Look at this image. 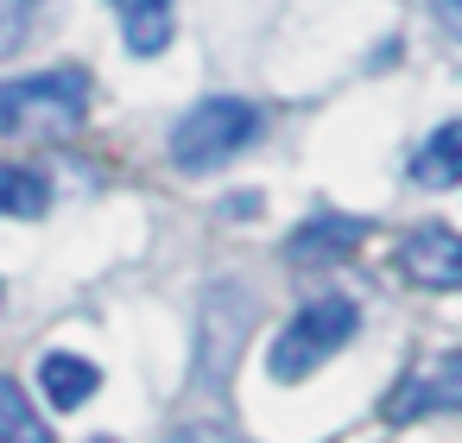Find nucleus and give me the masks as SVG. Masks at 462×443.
<instances>
[{"instance_id": "obj_14", "label": "nucleus", "mask_w": 462, "mask_h": 443, "mask_svg": "<svg viewBox=\"0 0 462 443\" xmlns=\"http://www.w3.org/2000/svg\"><path fill=\"white\" fill-rule=\"evenodd\" d=\"M171 443H241V437L222 424H184V430H171Z\"/></svg>"}, {"instance_id": "obj_13", "label": "nucleus", "mask_w": 462, "mask_h": 443, "mask_svg": "<svg viewBox=\"0 0 462 443\" xmlns=\"http://www.w3.org/2000/svg\"><path fill=\"white\" fill-rule=\"evenodd\" d=\"M26 26H32V0H0V64L26 45Z\"/></svg>"}, {"instance_id": "obj_4", "label": "nucleus", "mask_w": 462, "mask_h": 443, "mask_svg": "<svg viewBox=\"0 0 462 443\" xmlns=\"http://www.w3.org/2000/svg\"><path fill=\"white\" fill-rule=\"evenodd\" d=\"M437 411H462V348L430 355L386 399V424H411V418H437Z\"/></svg>"}, {"instance_id": "obj_1", "label": "nucleus", "mask_w": 462, "mask_h": 443, "mask_svg": "<svg viewBox=\"0 0 462 443\" xmlns=\"http://www.w3.org/2000/svg\"><path fill=\"white\" fill-rule=\"evenodd\" d=\"M355 336H361V304L342 298V291H323V298H310V304L273 336L266 374H273L279 386H298V380H310L323 361H336Z\"/></svg>"}, {"instance_id": "obj_9", "label": "nucleus", "mask_w": 462, "mask_h": 443, "mask_svg": "<svg viewBox=\"0 0 462 443\" xmlns=\"http://www.w3.org/2000/svg\"><path fill=\"white\" fill-rule=\"evenodd\" d=\"M121 14V32H127V51L134 58H159L178 32V7L171 0H115Z\"/></svg>"}, {"instance_id": "obj_7", "label": "nucleus", "mask_w": 462, "mask_h": 443, "mask_svg": "<svg viewBox=\"0 0 462 443\" xmlns=\"http://www.w3.org/2000/svg\"><path fill=\"white\" fill-rule=\"evenodd\" d=\"M254 323V298L247 291H235L228 285V317H222V298L209 291V304H203V380H222L228 367H235V329H247Z\"/></svg>"}, {"instance_id": "obj_3", "label": "nucleus", "mask_w": 462, "mask_h": 443, "mask_svg": "<svg viewBox=\"0 0 462 443\" xmlns=\"http://www.w3.org/2000/svg\"><path fill=\"white\" fill-rule=\"evenodd\" d=\"M260 134V108L241 102V96H209L197 102L178 127H171V165L178 171H216L228 165L235 152H247Z\"/></svg>"}, {"instance_id": "obj_6", "label": "nucleus", "mask_w": 462, "mask_h": 443, "mask_svg": "<svg viewBox=\"0 0 462 443\" xmlns=\"http://www.w3.org/2000/svg\"><path fill=\"white\" fill-rule=\"evenodd\" d=\"M361 241H367V222H361V216H329V209H323V216H310V222L291 235L285 254H291L298 266H336V260H348Z\"/></svg>"}, {"instance_id": "obj_10", "label": "nucleus", "mask_w": 462, "mask_h": 443, "mask_svg": "<svg viewBox=\"0 0 462 443\" xmlns=\"http://www.w3.org/2000/svg\"><path fill=\"white\" fill-rule=\"evenodd\" d=\"M411 184L418 190H456L462 184V121H443L437 134H424V146L411 159Z\"/></svg>"}, {"instance_id": "obj_2", "label": "nucleus", "mask_w": 462, "mask_h": 443, "mask_svg": "<svg viewBox=\"0 0 462 443\" xmlns=\"http://www.w3.org/2000/svg\"><path fill=\"white\" fill-rule=\"evenodd\" d=\"M89 115V77L83 70H39L20 83H0V134L20 140H64Z\"/></svg>"}, {"instance_id": "obj_5", "label": "nucleus", "mask_w": 462, "mask_h": 443, "mask_svg": "<svg viewBox=\"0 0 462 443\" xmlns=\"http://www.w3.org/2000/svg\"><path fill=\"white\" fill-rule=\"evenodd\" d=\"M399 272L424 291H462V235L443 222H424L399 241Z\"/></svg>"}, {"instance_id": "obj_8", "label": "nucleus", "mask_w": 462, "mask_h": 443, "mask_svg": "<svg viewBox=\"0 0 462 443\" xmlns=\"http://www.w3.org/2000/svg\"><path fill=\"white\" fill-rule=\"evenodd\" d=\"M39 386H45V399H51L58 411H77V405H89V399H96L102 374H96V361L51 348V355H39Z\"/></svg>"}, {"instance_id": "obj_11", "label": "nucleus", "mask_w": 462, "mask_h": 443, "mask_svg": "<svg viewBox=\"0 0 462 443\" xmlns=\"http://www.w3.org/2000/svg\"><path fill=\"white\" fill-rule=\"evenodd\" d=\"M45 209H51V184H45V171H32V165H0V216L39 222Z\"/></svg>"}, {"instance_id": "obj_15", "label": "nucleus", "mask_w": 462, "mask_h": 443, "mask_svg": "<svg viewBox=\"0 0 462 443\" xmlns=\"http://www.w3.org/2000/svg\"><path fill=\"white\" fill-rule=\"evenodd\" d=\"M430 14H437V26H443V32H456V39H462V0H430Z\"/></svg>"}, {"instance_id": "obj_12", "label": "nucleus", "mask_w": 462, "mask_h": 443, "mask_svg": "<svg viewBox=\"0 0 462 443\" xmlns=\"http://www.w3.org/2000/svg\"><path fill=\"white\" fill-rule=\"evenodd\" d=\"M0 443H51L45 418L32 411L26 386H14L7 374H0Z\"/></svg>"}]
</instances>
